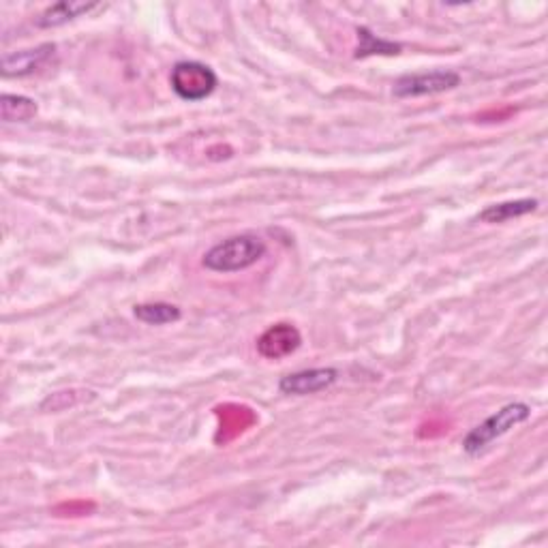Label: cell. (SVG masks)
<instances>
[{"label": "cell", "mask_w": 548, "mask_h": 548, "mask_svg": "<svg viewBox=\"0 0 548 548\" xmlns=\"http://www.w3.org/2000/svg\"><path fill=\"white\" fill-rule=\"evenodd\" d=\"M170 84L180 99L204 101L206 97L215 93L219 78L208 65L195 63V60H185V63L174 65L172 75H170Z\"/></svg>", "instance_id": "3957f363"}, {"label": "cell", "mask_w": 548, "mask_h": 548, "mask_svg": "<svg viewBox=\"0 0 548 548\" xmlns=\"http://www.w3.org/2000/svg\"><path fill=\"white\" fill-rule=\"evenodd\" d=\"M302 345L300 330L292 324H274L270 326L260 339H257V352L268 360H283L298 352Z\"/></svg>", "instance_id": "8992f818"}, {"label": "cell", "mask_w": 548, "mask_h": 548, "mask_svg": "<svg viewBox=\"0 0 548 548\" xmlns=\"http://www.w3.org/2000/svg\"><path fill=\"white\" fill-rule=\"evenodd\" d=\"M531 416V407L525 403H510L495 411L493 416L486 418L476 429H471L463 441V450L467 454H480L486 446L497 437L506 435L514 426L527 422Z\"/></svg>", "instance_id": "7a4b0ae2"}, {"label": "cell", "mask_w": 548, "mask_h": 548, "mask_svg": "<svg viewBox=\"0 0 548 548\" xmlns=\"http://www.w3.org/2000/svg\"><path fill=\"white\" fill-rule=\"evenodd\" d=\"M133 315L140 319L142 324L148 326H165V324H176L182 317V311L174 304L167 302H146V304H137L133 309Z\"/></svg>", "instance_id": "8fae6325"}, {"label": "cell", "mask_w": 548, "mask_h": 548, "mask_svg": "<svg viewBox=\"0 0 548 548\" xmlns=\"http://www.w3.org/2000/svg\"><path fill=\"white\" fill-rule=\"evenodd\" d=\"M358 48H356V58H367V56H394L401 52L399 43H392L386 39H379L377 35H373L369 28H358Z\"/></svg>", "instance_id": "7c38bea8"}, {"label": "cell", "mask_w": 548, "mask_h": 548, "mask_svg": "<svg viewBox=\"0 0 548 548\" xmlns=\"http://www.w3.org/2000/svg\"><path fill=\"white\" fill-rule=\"evenodd\" d=\"M339 379L337 369H307L298 373H289L279 382V390L289 397H307L328 390Z\"/></svg>", "instance_id": "52a82bcc"}, {"label": "cell", "mask_w": 548, "mask_h": 548, "mask_svg": "<svg viewBox=\"0 0 548 548\" xmlns=\"http://www.w3.org/2000/svg\"><path fill=\"white\" fill-rule=\"evenodd\" d=\"M538 200H531V197H525V200H512V202H501L486 206L480 215L476 217L482 223H506L510 219H519L525 215H531V212L538 210Z\"/></svg>", "instance_id": "ba28073f"}, {"label": "cell", "mask_w": 548, "mask_h": 548, "mask_svg": "<svg viewBox=\"0 0 548 548\" xmlns=\"http://www.w3.org/2000/svg\"><path fill=\"white\" fill-rule=\"evenodd\" d=\"M97 7H99L97 3H69V0H65V3H56L45 9L37 18V26L39 28L63 26L67 22H73L75 18H82V15L90 13Z\"/></svg>", "instance_id": "9c48e42d"}, {"label": "cell", "mask_w": 548, "mask_h": 548, "mask_svg": "<svg viewBox=\"0 0 548 548\" xmlns=\"http://www.w3.org/2000/svg\"><path fill=\"white\" fill-rule=\"evenodd\" d=\"M266 255V245L264 240H260L257 236L251 234H240V236H232L225 238L221 242H217L215 247L208 249L204 253V268L212 270V272H240L247 270L253 264H257Z\"/></svg>", "instance_id": "6da1fadb"}, {"label": "cell", "mask_w": 548, "mask_h": 548, "mask_svg": "<svg viewBox=\"0 0 548 548\" xmlns=\"http://www.w3.org/2000/svg\"><path fill=\"white\" fill-rule=\"evenodd\" d=\"M461 84V75L446 69L426 71V73H409L399 78L392 86V95L399 99H411V97H426V95H439L452 90Z\"/></svg>", "instance_id": "277c9868"}, {"label": "cell", "mask_w": 548, "mask_h": 548, "mask_svg": "<svg viewBox=\"0 0 548 548\" xmlns=\"http://www.w3.org/2000/svg\"><path fill=\"white\" fill-rule=\"evenodd\" d=\"M37 112L39 105L30 97L9 93L0 97V116H3L5 123H28V120L37 116Z\"/></svg>", "instance_id": "30bf717a"}, {"label": "cell", "mask_w": 548, "mask_h": 548, "mask_svg": "<svg viewBox=\"0 0 548 548\" xmlns=\"http://www.w3.org/2000/svg\"><path fill=\"white\" fill-rule=\"evenodd\" d=\"M54 56L56 45L43 43L33 50L5 54L3 60H0V71H3L5 78H26V75H33L35 71L43 69Z\"/></svg>", "instance_id": "5b68a950"}]
</instances>
